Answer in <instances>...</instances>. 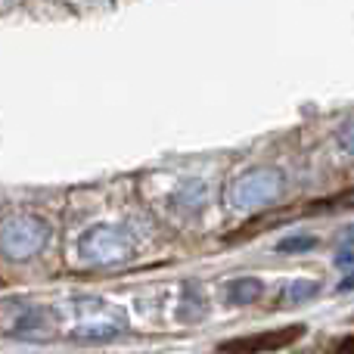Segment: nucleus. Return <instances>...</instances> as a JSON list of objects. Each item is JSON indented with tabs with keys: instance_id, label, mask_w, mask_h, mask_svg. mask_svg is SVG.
I'll return each instance as SVG.
<instances>
[{
	"instance_id": "nucleus-1",
	"label": "nucleus",
	"mask_w": 354,
	"mask_h": 354,
	"mask_svg": "<svg viewBox=\"0 0 354 354\" xmlns=\"http://www.w3.org/2000/svg\"><path fill=\"white\" fill-rule=\"evenodd\" d=\"M50 224L37 214H10L0 221V255L6 261H28L47 245Z\"/></svg>"
},
{
	"instance_id": "nucleus-2",
	"label": "nucleus",
	"mask_w": 354,
	"mask_h": 354,
	"mask_svg": "<svg viewBox=\"0 0 354 354\" xmlns=\"http://www.w3.org/2000/svg\"><path fill=\"white\" fill-rule=\"evenodd\" d=\"M286 189V177L277 168H255L230 183V205L239 212H258L274 205Z\"/></svg>"
},
{
	"instance_id": "nucleus-3",
	"label": "nucleus",
	"mask_w": 354,
	"mask_h": 354,
	"mask_svg": "<svg viewBox=\"0 0 354 354\" xmlns=\"http://www.w3.org/2000/svg\"><path fill=\"white\" fill-rule=\"evenodd\" d=\"M0 333L25 342H47L56 336V320L47 308L25 301H0Z\"/></svg>"
},
{
	"instance_id": "nucleus-4",
	"label": "nucleus",
	"mask_w": 354,
	"mask_h": 354,
	"mask_svg": "<svg viewBox=\"0 0 354 354\" xmlns=\"http://www.w3.org/2000/svg\"><path fill=\"white\" fill-rule=\"evenodd\" d=\"M78 252L84 261L100 264V268H109V264H122L134 255V239L124 227L115 224H97L81 236Z\"/></svg>"
},
{
	"instance_id": "nucleus-5",
	"label": "nucleus",
	"mask_w": 354,
	"mask_h": 354,
	"mask_svg": "<svg viewBox=\"0 0 354 354\" xmlns=\"http://www.w3.org/2000/svg\"><path fill=\"white\" fill-rule=\"evenodd\" d=\"M305 336V326L292 324V326H277L268 333H252V336H239V339H227L218 345L221 354H274L283 351L289 345H295Z\"/></svg>"
},
{
	"instance_id": "nucleus-6",
	"label": "nucleus",
	"mask_w": 354,
	"mask_h": 354,
	"mask_svg": "<svg viewBox=\"0 0 354 354\" xmlns=\"http://www.w3.org/2000/svg\"><path fill=\"white\" fill-rule=\"evenodd\" d=\"M261 295H264V283L258 277H239V280H233L227 286V301L230 305H252Z\"/></svg>"
},
{
	"instance_id": "nucleus-7",
	"label": "nucleus",
	"mask_w": 354,
	"mask_h": 354,
	"mask_svg": "<svg viewBox=\"0 0 354 354\" xmlns=\"http://www.w3.org/2000/svg\"><path fill=\"white\" fill-rule=\"evenodd\" d=\"M320 292V286L314 280H295V283H289L286 289H283V301L280 305H305V301H311L314 295Z\"/></svg>"
},
{
	"instance_id": "nucleus-8",
	"label": "nucleus",
	"mask_w": 354,
	"mask_h": 354,
	"mask_svg": "<svg viewBox=\"0 0 354 354\" xmlns=\"http://www.w3.org/2000/svg\"><path fill=\"white\" fill-rule=\"evenodd\" d=\"M118 333H122V326L115 324H91V326H78L72 336L81 339V342H106V339H115Z\"/></svg>"
},
{
	"instance_id": "nucleus-9",
	"label": "nucleus",
	"mask_w": 354,
	"mask_h": 354,
	"mask_svg": "<svg viewBox=\"0 0 354 354\" xmlns=\"http://www.w3.org/2000/svg\"><path fill=\"white\" fill-rule=\"evenodd\" d=\"M205 183H199V180H193L187 189H180L177 193V205H183V208H199V205H205Z\"/></svg>"
},
{
	"instance_id": "nucleus-10",
	"label": "nucleus",
	"mask_w": 354,
	"mask_h": 354,
	"mask_svg": "<svg viewBox=\"0 0 354 354\" xmlns=\"http://www.w3.org/2000/svg\"><path fill=\"white\" fill-rule=\"evenodd\" d=\"M314 245H317L314 236H286L283 243H277V252H283V255H301V252H311Z\"/></svg>"
},
{
	"instance_id": "nucleus-11",
	"label": "nucleus",
	"mask_w": 354,
	"mask_h": 354,
	"mask_svg": "<svg viewBox=\"0 0 354 354\" xmlns=\"http://www.w3.org/2000/svg\"><path fill=\"white\" fill-rule=\"evenodd\" d=\"M311 208H317V212H326V208H354V189H345V193H339V196H333V199H326V202H317V205H311Z\"/></svg>"
},
{
	"instance_id": "nucleus-12",
	"label": "nucleus",
	"mask_w": 354,
	"mask_h": 354,
	"mask_svg": "<svg viewBox=\"0 0 354 354\" xmlns=\"http://www.w3.org/2000/svg\"><path fill=\"white\" fill-rule=\"evenodd\" d=\"M339 143H342V149L348 156H354V118L351 122L342 124V131H339Z\"/></svg>"
},
{
	"instance_id": "nucleus-13",
	"label": "nucleus",
	"mask_w": 354,
	"mask_h": 354,
	"mask_svg": "<svg viewBox=\"0 0 354 354\" xmlns=\"http://www.w3.org/2000/svg\"><path fill=\"white\" fill-rule=\"evenodd\" d=\"M336 264H342V268H348V264H354V233H351L348 243H345V249H339Z\"/></svg>"
},
{
	"instance_id": "nucleus-14",
	"label": "nucleus",
	"mask_w": 354,
	"mask_h": 354,
	"mask_svg": "<svg viewBox=\"0 0 354 354\" xmlns=\"http://www.w3.org/2000/svg\"><path fill=\"white\" fill-rule=\"evenodd\" d=\"M336 354H354V336L348 339H342V342L336 345Z\"/></svg>"
},
{
	"instance_id": "nucleus-15",
	"label": "nucleus",
	"mask_w": 354,
	"mask_h": 354,
	"mask_svg": "<svg viewBox=\"0 0 354 354\" xmlns=\"http://www.w3.org/2000/svg\"><path fill=\"white\" fill-rule=\"evenodd\" d=\"M351 289H354V274H348L342 283H339V292H351Z\"/></svg>"
}]
</instances>
